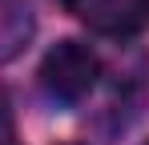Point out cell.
Returning <instances> with one entry per match:
<instances>
[{
    "label": "cell",
    "mask_w": 149,
    "mask_h": 145,
    "mask_svg": "<svg viewBox=\"0 0 149 145\" xmlns=\"http://www.w3.org/2000/svg\"><path fill=\"white\" fill-rule=\"evenodd\" d=\"M65 8L105 36H133L149 24V0H65Z\"/></svg>",
    "instance_id": "2"
},
{
    "label": "cell",
    "mask_w": 149,
    "mask_h": 145,
    "mask_svg": "<svg viewBox=\"0 0 149 145\" xmlns=\"http://www.w3.org/2000/svg\"><path fill=\"white\" fill-rule=\"evenodd\" d=\"M0 145H12V141H0Z\"/></svg>",
    "instance_id": "4"
},
{
    "label": "cell",
    "mask_w": 149,
    "mask_h": 145,
    "mask_svg": "<svg viewBox=\"0 0 149 145\" xmlns=\"http://www.w3.org/2000/svg\"><path fill=\"white\" fill-rule=\"evenodd\" d=\"M32 32V16L20 0H0V61L16 56Z\"/></svg>",
    "instance_id": "3"
},
{
    "label": "cell",
    "mask_w": 149,
    "mask_h": 145,
    "mask_svg": "<svg viewBox=\"0 0 149 145\" xmlns=\"http://www.w3.org/2000/svg\"><path fill=\"white\" fill-rule=\"evenodd\" d=\"M97 77H101V56L85 45V40H61V45H52L49 52H45V61H40V85H45V93H49L52 101H61V105L85 101V97L93 93Z\"/></svg>",
    "instance_id": "1"
}]
</instances>
